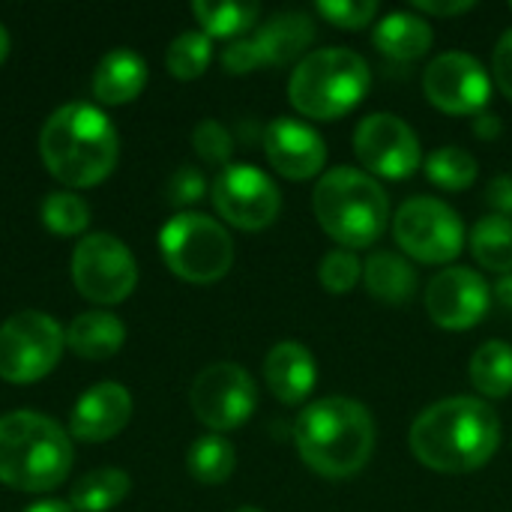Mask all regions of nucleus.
Listing matches in <instances>:
<instances>
[{"label":"nucleus","instance_id":"f257e3e1","mask_svg":"<svg viewBox=\"0 0 512 512\" xmlns=\"http://www.w3.org/2000/svg\"><path fill=\"white\" fill-rule=\"evenodd\" d=\"M408 444L414 459L438 474H471L498 453L501 420L483 399L450 396L414 420Z\"/></svg>","mask_w":512,"mask_h":512},{"label":"nucleus","instance_id":"f03ea898","mask_svg":"<svg viewBox=\"0 0 512 512\" xmlns=\"http://www.w3.org/2000/svg\"><path fill=\"white\" fill-rule=\"evenodd\" d=\"M300 459L327 480L357 477L375 450V420L366 405L345 396H327L306 405L294 423Z\"/></svg>","mask_w":512,"mask_h":512},{"label":"nucleus","instance_id":"7ed1b4c3","mask_svg":"<svg viewBox=\"0 0 512 512\" xmlns=\"http://www.w3.org/2000/svg\"><path fill=\"white\" fill-rule=\"evenodd\" d=\"M39 153L57 180L69 186H93L117 165L120 138L105 111L90 102H66L45 120Z\"/></svg>","mask_w":512,"mask_h":512},{"label":"nucleus","instance_id":"20e7f679","mask_svg":"<svg viewBox=\"0 0 512 512\" xmlns=\"http://www.w3.org/2000/svg\"><path fill=\"white\" fill-rule=\"evenodd\" d=\"M72 444L66 429L36 411L0 417V480L12 489L45 492L66 480Z\"/></svg>","mask_w":512,"mask_h":512},{"label":"nucleus","instance_id":"39448f33","mask_svg":"<svg viewBox=\"0 0 512 512\" xmlns=\"http://www.w3.org/2000/svg\"><path fill=\"white\" fill-rule=\"evenodd\" d=\"M318 225L342 249H366L390 225V198L384 186L357 168H330L312 192Z\"/></svg>","mask_w":512,"mask_h":512},{"label":"nucleus","instance_id":"423d86ee","mask_svg":"<svg viewBox=\"0 0 512 512\" xmlns=\"http://www.w3.org/2000/svg\"><path fill=\"white\" fill-rule=\"evenodd\" d=\"M369 63L351 48L306 54L288 81V102L309 120H336L354 111L369 93Z\"/></svg>","mask_w":512,"mask_h":512},{"label":"nucleus","instance_id":"0eeeda50","mask_svg":"<svg viewBox=\"0 0 512 512\" xmlns=\"http://www.w3.org/2000/svg\"><path fill=\"white\" fill-rule=\"evenodd\" d=\"M159 249L177 276L198 285L222 279L234 264V240L225 225L195 210H183L162 225Z\"/></svg>","mask_w":512,"mask_h":512},{"label":"nucleus","instance_id":"6e6552de","mask_svg":"<svg viewBox=\"0 0 512 512\" xmlns=\"http://www.w3.org/2000/svg\"><path fill=\"white\" fill-rule=\"evenodd\" d=\"M393 237L402 252L420 264H450L465 249L459 213L432 195L408 198L393 216Z\"/></svg>","mask_w":512,"mask_h":512},{"label":"nucleus","instance_id":"1a4fd4ad","mask_svg":"<svg viewBox=\"0 0 512 512\" xmlns=\"http://www.w3.org/2000/svg\"><path fill=\"white\" fill-rule=\"evenodd\" d=\"M66 330L39 309H24L0 324V378L30 384L54 369Z\"/></svg>","mask_w":512,"mask_h":512},{"label":"nucleus","instance_id":"9d476101","mask_svg":"<svg viewBox=\"0 0 512 512\" xmlns=\"http://www.w3.org/2000/svg\"><path fill=\"white\" fill-rule=\"evenodd\" d=\"M75 288L96 303L123 300L138 282V264L123 240L105 231L84 234L72 252Z\"/></svg>","mask_w":512,"mask_h":512},{"label":"nucleus","instance_id":"9b49d317","mask_svg":"<svg viewBox=\"0 0 512 512\" xmlns=\"http://www.w3.org/2000/svg\"><path fill=\"white\" fill-rule=\"evenodd\" d=\"M315 39V21L306 12H279L252 36H240L222 51V66L231 75H246L258 66H285L306 57Z\"/></svg>","mask_w":512,"mask_h":512},{"label":"nucleus","instance_id":"f8f14e48","mask_svg":"<svg viewBox=\"0 0 512 512\" xmlns=\"http://www.w3.org/2000/svg\"><path fill=\"white\" fill-rule=\"evenodd\" d=\"M195 417L213 432H228L243 426L258 405V390L252 375L237 363H210L198 372L189 390Z\"/></svg>","mask_w":512,"mask_h":512},{"label":"nucleus","instance_id":"ddd939ff","mask_svg":"<svg viewBox=\"0 0 512 512\" xmlns=\"http://www.w3.org/2000/svg\"><path fill=\"white\" fill-rule=\"evenodd\" d=\"M213 204L225 222L243 231L267 228L282 207L279 186L255 165L228 162L213 180Z\"/></svg>","mask_w":512,"mask_h":512},{"label":"nucleus","instance_id":"4468645a","mask_svg":"<svg viewBox=\"0 0 512 512\" xmlns=\"http://www.w3.org/2000/svg\"><path fill=\"white\" fill-rule=\"evenodd\" d=\"M354 153L384 180H408L420 168V138L417 132L396 114L378 111L360 120L354 129Z\"/></svg>","mask_w":512,"mask_h":512},{"label":"nucleus","instance_id":"2eb2a0df","mask_svg":"<svg viewBox=\"0 0 512 512\" xmlns=\"http://www.w3.org/2000/svg\"><path fill=\"white\" fill-rule=\"evenodd\" d=\"M423 93L444 114L477 117L492 99V78L477 57L465 51H444L426 66Z\"/></svg>","mask_w":512,"mask_h":512},{"label":"nucleus","instance_id":"dca6fc26","mask_svg":"<svg viewBox=\"0 0 512 512\" xmlns=\"http://www.w3.org/2000/svg\"><path fill=\"white\" fill-rule=\"evenodd\" d=\"M492 294L480 273L468 267L441 270L426 288V312L441 330H471L489 312Z\"/></svg>","mask_w":512,"mask_h":512},{"label":"nucleus","instance_id":"f3484780","mask_svg":"<svg viewBox=\"0 0 512 512\" xmlns=\"http://www.w3.org/2000/svg\"><path fill=\"white\" fill-rule=\"evenodd\" d=\"M264 153L270 165L288 180H309L318 177L327 162L324 138L303 120L276 117L264 129Z\"/></svg>","mask_w":512,"mask_h":512},{"label":"nucleus","instance_id":"a211bd4d","mask_svg":"<svg viewBox=\"0 0 512 512\" xmlns=\"http://www.w3.org/2000/svg\"><path fill=\"white\" fill-rule=\"evenodd\" d=\"M129 414H132L129 390L117 381H99L78 396L69 429L84 441H105L129 423Z\"/></svg>","mask_w":512,"mask_h":512},{"label":"nucleus","instance_id":"6ab92c4d","mask_svg":"<svg viewBox=\"0 0 512 512\" xmlns=\"http://www.w3.org/2000/svg\"><path fill=\"white\" fill-rule=\"evenodd\" d=\"M264 381L270 393L285 405H300L312 396L318 381V366L309 348L300 342H279L264 360Z\"/></svg>","mask_w":512,"mask_h":512},{"label":"nucleus","instance_id":"aec40b11","mask_svg":"<svg viewBox=\"0 0 512 512\" xmlns=\"http://www.w3.org/2000/svg\"><path fill=\"white\" fill-rule=\"evenodd\" d=\"M432 39H435L432 24L417 12H390L372 30L375 48L399 63L420 60L432 48Z\"/></svg>","mask_w":512,"mask_h":512},{"label":"nucleus","instance_id":"412c9836","mask_svg":"<svg viewBox=\"0 0 512 512\" xmlns=\"http://www.w3.org/2000/svg\"><path fill=\"white\" fill-rule=\"evenodd\" d=\"M147 84V63L132 48H111L96 72H93V93L102 102H129Z\"/></svg>","mask_w":512,"mask_h":512},{"label":"nucleus","instance_id":"4be33fe9","mask_svg":"<svg viewBox=\"0 0 512 512\" xmlns=\"http://www.w3.org/2000/svg\"><path fill=\"white\" fill-rule=\"evenodd\" d=\"M126 339V327L114 312L105 309H93V312H81L72 318L69 330H66V342L78 357L87 360H105L114 351H120Z\"/></svg>","mask_w":512,"mask_h":512},{"label":"nucleus","instance_id":"5701e85b","mask_svg":"<svg viewBox=\"0 0 512 512\" xmlns=\"http://www.w3.org/2000/svg\"><path fill=\"white\" fill-rule=\"evenodd\" d=\"M363 282L372 297L381 303L402 306L417 294V270L408 258L396 252H375L363 264Z\"/></svg>","mask_w":512,"mask_h":512},{"label":"nucleus","instance_id":"b1692460","mask_svg":"<svg viewBox=\"0 0 512 512\" xmlns=\"http://www.w3.org/2000/svg\"><path fill=\"white\" fill-rule=\"evenodd\" d=\"M471 384L486 399H507L512 393V345L492 339L483 342L468 366Z\"/></svg>","mask_w":512,"mask_h":512},{"label":"nucleus","instance_id":"393cba45","mask_svg":"<svg viewBox=\"0 0 512 512\" xmlns=\"http://www.w3.org/2000/svg\"><path fill=\"white\" fill-rule=\"evenodd\" d=\"M129 492V474L120 468H96L75 480L69 492V507L81 512H105L117 507Z\"/></svg>","mask_w":512,"mask_h":512},{"label":"nucleus","instance_id":"a878e982","mask_svg":"<svg viewBox=\"0 0 512 512\" xmlns=\"http://www.w3.org/2000/svg\"><path fill=\"white\" fill-rule=\"evenodd\" d=\"M195 18L201 21L207 36H237L252 30L261 6L252 0H195L192 3Z\"/></svg>","mask_w":512,"mask_h":512},{"label":"nucleus","instance_id":"bb28decb","mask_svg":"<svg viewBox=\"0 0 512 512\" xmlns=\"http://www.w3.org/2000/svg\"><path fill=\"white\" fill-rule=\"evenodd\" d=\"M471 252L477 264L492 273H512V219L483 216L471 231Z\"/></svg>","mask_w":512,"mask_h":512},{"label":"nucleus","instance_id":"cd10ccee","mask_svg":"<svg viewBox=\"0 0 512 512\" xmlns=\"http://www.w3.org/2000/svg\"><path fill=\"white\" fill-rule=\"evenodd\" d=\"M234 447L228 438L210 432V435H201L189 453H186V468L189 474L198 480V483H207V486H216V483H225L234 471Z\"/></svg>","mask_w":512,"mask_h":512},{"label":"nucleus","instance_id":"c85d7f7f","mask_svg":"<svg viewBox=\"0 0 512 512\" xmlns=\"http://www.w3.org/2000/svg\"><path fill=\"white\" fill-rule=\"evenodd\" d=\"M477 174H480V165L465 147H438L426 159V177L447 192H462L474 186Z\"/></svg>","mask_w":512,"mask_h":512},{"label":"nucleus","instance_id":"c756f323","mask_svg":"<svg viewBox=\"0 0 512 512\" xmlns=\"http://www.w3.org/2000/svg\"><path fill=\"white\" fill-rule=\"evenodd\" d=\"M213 57V42L204 30H183L171 45H168V54H165V63H168V72L189 81V78H198L207 63Z\"/></svg>","mask_w":512,"mask_h":512},{"label":"nucleus","instance_id":"7c9ffc66","mask_svg":"<svg viewBox=\"0 0 512 512\" xmlns=\"http://www.w3.org/2000/svg\"><path fill=\"white\" fill-rule=\"evenodd\" d=\"M42 222L54 234H81L90 222V207L81 195L69 189H54L42 198Z\"/></svg>","mask_w":512,"mask_h":512},{"label":"nucleus","instance_id":"2f4dec72","mask_svg":"<svg viewBox=\"0 0 512 512\" xmlns=\"http://www.w3.org/2000/svg\"><path fill=\"white\" fill-rule=\"evenodd\" d=\"M318 279L330 294H348L363 279V261L351 249H333L318 267Z\"/></svg>","mask_w":512,"mask_h":512},{"label":"nucleus","instance_id":"473e14b6","mask_svg":"<svg viewBox=\"0 0 512 512\" xmlns=\"http://www.w3.org/2000/svg\"><path fill=\"white\" fill-rule=\"evenodd\" d=\"M192 144H195V153H198L204 162H210V165H228V159H231V153H234V138H231V132H228L219 120H213V117L201 120V123L192 129Z\"/></svg>","mask_w":512,"mask_h":512},{"label":"nucleus","instance_id":"72a5a7b5","mask_svg":"<svg viewBox=\"0 0 512 512\" xmlns=\"http://www.w3.org/2000/svg\"><path fill=\"white\" fill-rule=\"evenodd\" d=\"M315 9L321 12V18L342 30H363L378 15L375 0H318Z\"/></svg>","mask_w":512,"mask_h":512},{"label":"nucleus","instance_id":"f704fd0d","mask_svg":"<svg viewBox=\"0 0 512 512\" xmlns=\"http://www.w3.org/2000/svg\"><path fill=\"white\" fill-rule=\"evenodd\" d=\"M204 192H207V180L192 165H180L165 183V198L171 204H195L204 198Z\"/></svg>","mask_w":512,"mask_h":512},{"label":"nucleus","instance_id":"c9c22d12","mask_svg":"<svg viewBox=\"0 0 512 512\" xmlns=\"http://www.w3.org/2000/svg\"><path fill=\"white\" fill-rule=\"evenodd\" d=\"M492 72H495V84L501 87V93L512 102V27L498 39V45H495Z\"/></svg>","mask_w":512,"mask_h":512},{"label":"nucleus","instance_id":"e433bc0d","mask_svg":"<svg viewBox=\"0 0 512 512\" xmlns=\"http://www.w3.org/2000/svg\"><path fill=\"white\" fill-rule=\"evenodd\" d=\"M486 201L495 207V213L498 216H512V177L507 174H501V177H495L492 183H489V189H486Z\"/></svg>","mask_w":512,"mask_h":512},{"label":"nucleus","instance_id":"4c0bfd02","mask_svg":"<svg viewBox=\"0 0 512 512\" xmlns=\"http://www.w3.org/2000/svg\"><path fill=\"white\" fill-rule=\"evenodd\" d=\"M477 3L474 0H453V3H435V0H414V12H426V15H441V18H450V15H462V12H471Z\"/></svg>","mask_w":512,"mask_h":512},{"label":"nucleus","instance_id":"58836bf2","mask_svg":"<svg viewBox=\"0 0 512 512\" xmlns=\"http://www.w3.org/2000/svg\"><path fill=\"white\" fill-rule=\"evenodd\" d=\"M474 132H477L480 138H498V135H501V117L492 114V111H480V114L474 117Z\"/></svg>","mask_w":512,"mask_h":512},{"label":"nucleus","instance_id":"ea45409f","mask_svg":"<svg viewBox=\"0 0 512 512\" xmlns=\"http://www.w3.org/2000/svg\"><path fill=\"white\" fill-rule=\"evenodd\" d=\"M24 512H75L69 507V501H57V498H45V501H36L30 504Z\"/></svg>","mask_w":512,"mask_h":512},{"label":"nucleus","instance_id":"a19ab883","mask_svg":"<svg viewBox=\"0 0 512 512\" xmlns=\"http://www.w3.org/2000/svg\"><path fill=\"white\" fill-rule=\"evenodd\" d=\"M6 51H9V33H6V27L0 24V60L6 57Z\"/></svg>","mask_w":512,"mask_h":512},{"label":"nucleus","instance_id":"79ce46f5","mask_svg":"<svg viewBox=\"0 0 512 512\" xmlns=\"http://www.w3.org/2000/svg\"><path fill=\"white\" fill-rule=\"evenodd\" d=\"M234 512H261V510H258V507H237Z\"/></svg>","mask_w":512,"mask_h":512},{"label":"nucleus","instance_id":"37998d69","mask_svg":"<svg viewBox=\"0 0 512 512\" xmlns=\"http://www.w3.org/2000/svg\"><path fill=\"white\" fill-rule=\"evenodd\" d=\"M510 9H512V3H510Z\"/></svg>","mask_w":512,"mask_h":512}]
</instances>
